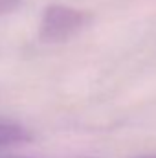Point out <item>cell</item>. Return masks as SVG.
<instances>
[{
	"mask_svg": "<svg viewBox=\"0 0 156 158\" xmlns=\"http://www.w3.org/2000/svg\"><path fill=\"white\" fill-rule=\"evenodd\" d=\"M88 22L90 15L86 11L63 4H51L42 13L39 39L42 42H63L77 35Z\"/></svg>",
	"mask_w": 156,
	"mask_h": 158,
	"instance_id": "1",
	"label": "cell"
},
{
	"mask_svg": "<svg viewBox=\"0 0 156 158\" xmlns=\"http://www.w3.org/2000/svg\"><path fill=\"white\" fill-rule=\"evenodd\" d=\"M28 140H31V132L24 125H20L18 121L0 118V149L24 143Z\"/></svg>",
	"mask_w": 156,
	"mask_h": 158,
	"instance_id": "2",
	"label": "cell"
},
{
	"mask_svg": "<svg viewBox=\"0 0 156 158\" xmlns=\"http://www.w3.org/2000/svg\"><path fill=\"white\" fill-rule=\"evenodd\" d=\"M11 158H18V156H11Z\"/></svg>",
	"mask_w": 156,
	"mask_h": 158,
	"instance_id": "5",
	"label": "cell"
},
{
	"mask_svg": "<svg viewBox=\"0 0 156 158\" xmlns=\"http://www.w3.org/2000/svg\"><path fill=\"white\" fill-rule=\"evenodd\" d=\"M138 158H156V155H149V156H138Z\"/></svg>",
	"mask_w": 156,
	"mask_h": 158,
	"instance_id": "4",
	"label": "cell"
},
{
	"mask_svg": "<svg viewBox=\"0 0 156 158\" xmlns=\"http://www.w3.org/2000/svg\"><path fill=\"white\" fill-rule=\"evenodd\" d=\"M20 4V0H0V15L4 13H9L13 9H17Z\"/></svg>",
	"mask_w": 156,
	"mask_h": 158,
	"instance_id": "3",
	"label": "cell"
}]
</instances>
